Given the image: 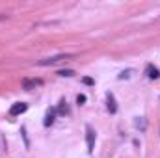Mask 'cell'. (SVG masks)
<instances>
[{
	"mask_svg": "<svg viewBox=\"0 0 160 158\" xmlns=\"http://www.w3.org/2000/svg\"><path fill=\"white\" fill-rule=\"evenodd\" d=\"M75 54H56V56H50V58H45V60H39L38 62V65H56V63H60L62 60H69V58H73Z\"/></svg>",
	"mask_w": 160,
	"mask_h": 158,
	"instance_id": "1",
	"label": "cell"
},
{
	"mask_svg": "<svg viewBox=\"0 0 160 158\" xmlns=\"http://www.w3.org/2000/svg\"><path fill=\"white\" fill-rule=\"evenodd\" d=\"M86 141H88V151L91 153L95 149V132H93V128L89 125L86 126Z\"/></svg>",
	"mask_w": 160,
	"mask_h": 158,
	"instance_id": "2",
	"label": "cell"
},
{
	"mask_svg": "<svg viewBox=\"0 0 160 158\" xmlns=\"http://www.w3.org/2000/svg\"><path fill=\"white\" fill-rule=\"evenodd\" d=\"M28 110V104H24V102H15L11 108H9V116H21V114H24Z\"/></svg>",
	"mask_w": 160,
	"mask_h": 158,
	"instance_id": "3",
	"label": "cell"
},
{
	"mask_svg": "<svg viewBox=\"0 0 160 158\" xmlns=\"http://www.w3.org/2000/svg\"><path fill=\"white\" fill-rule=\"evenodd\" d=\"M106 102H108V104H106V106H108V112H110V114H116V112H118V102H116V97H114L112 91L106 93Z\"/></svg>",
	"mask_w": 160,
	"mask_h": 158,
	"instance_id": "4",
	"label": "cell"
},
{
	"mask_svg": "<svg viewBox=\"0 0 160 158\" xmlns=\"http://www.w3.org/2000/svg\"><path fill=\"white\" fill-rule=\"evenodd\" d=\"M145 73H147V77H149L151 80H155V78H158V77H160L158 69H157L155 65H151V63L147 65V69H145Z\"/></svg>",
	"mask_w": 160,
	"mask_h": 158,
	"instance_id": "5",
	"label": "cell"
},
{
	"mask_svg": "<svg viewBox=\"0 0 160 158\" xmlns=\"http://www.w3.org/2000/svg\"><path fill=\"white\" fill-rule=\"evenodd\" d=\"M54 117H56V110H54V108L47 110V116H45V126H50V125L54 123Z\"/></svg>",
	"mask_w": 160,
	"mask_h": 158,
	"instance_id": "6",
	"label": "cell"
},
{
	"mask_svg": "<svg viewBox=\"0 0 160 158\" xmlns=\"http://www.w3.org/2000/svg\"><path fill=\"white\" fill-rule=\"evenodd\" d=\"M41 80H22V87L26 89V91H30L32 87H36V86H39Z\"/></svg>",
	"mask_w": 160,
	"mask_h": 158,
	"instance_id": "7",
	"label": "cell"
},
{
	"mask_svg": "<svg viewBox=\"0 0 160 158\" xmlns=\"http://www.w3.org/2000/svg\"><path fill=\"white\" fill-rule=\"evenodd\" d=\"M58 112H60L62 116H67V114H69V108H67V102H65V101H60V108H58Z\"/></svg>",
	"mask_w": 160,
	"mask_h": 158,
	"instance_id": "8",
	"label": "cell"
},
{
	"mask_svg": "<svg viewBox=\"0 0 160 158\" xmlns=\"http://www.w3.org/2000/svg\"><path fill=\"white\" fill-rule=\"evenodd\" d=\"M134 125H136V128H140L142 132H143V130H145V126H147L143 117H136V123H134Z\"/></svg>",
	"mask_w": 160,
	"mask_h": 158,
	"instance_id": "9",
	"label": "cell"
},
{
	"mask_svg": "<svg viewBox=\"0 0 160 158\" xmlns=\"http://www.w3.org/2000/svg\"><path fill=\"white\" fill-rule=\"evenodd\" d=\"M58 75H60V77H75V71H71V69H63V71H60Z\"/></svg>",
	"mask_w": 160,
	"mask_h": 158,
	"instance_id": "10",
	"label": "cell"
},
{
	"mask_svg": "<svg viewBox=\"0 0 160 158\" xmlns=\"http://www.w3.org/2000/svg\"><path fill=\"white\" fill-rule=\"evenodd\" d=\"M82 82H84L86 86H93V84H95V80L89 78V77H84V78H82Z\"/></svg>",
	"mask_w": 160,
	"mask_h": 158,
	"instance_id": "11",
	"label": "cell"
},
{
	"mask_svg": "<svg viewBox=\"0 0 160 158\" xmlns=\"http://www.w3.org/2000/svg\"><path fill=\"white\" fill-rule=\"evenodd\" d=\"M130 73H132V71H123V73L119 75V80H123V78H128V77H130Z\"/></svg>",
	"mask_w": 160,
	"mask_h": 158,
	"instance_id": "12",
	"label": "cell"
},
{
	"mask_svg": "<svg viewBox=\"0 0 160 158\" xmlns=\"http://www.w3.org/2000/svg\"><path fill=\"white\" fill-rule=\"evenodd\" d=\"M77 102H78V104H84V102H86V95H78V97H77Z\"/></svg>",
	"mask_w": 160,
	"mask_h": 158,
	"instance_id": "13",
	"label": "cell"
},
{
	"mask_svg": "<svg viewBox=\"0 0 160 158\" xmlns=\"http://www.w3.org/2000/svg\"><path fill=\"white\" fill-rule=\"evenodd\" d=\"M2 19H4V15H0V21H2Z\"/></svg>",
	"mask_w": 160,
	"mask_h": 158,
	"instance_id": "14",
	"label": "cell"
}]
</instances>
